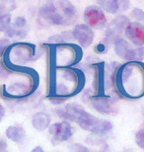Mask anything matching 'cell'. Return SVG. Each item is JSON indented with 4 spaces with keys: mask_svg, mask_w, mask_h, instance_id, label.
<instances>
[{
    "mask_svg": "<svg viewBox=\"0 0 144 152\" xmlns=\"http://www.w3.org/2000/svg\"><path fill=\"white\" fill-rule=\"evenodd\" d=\"M130 7V0H119L118 2V11L124 12L127 11Z\"/></svg>",
    "mask_w": 144,
    "mask_h": 152,
    "instance_id": "f1b7e54d",
    "label": "cell"
},
{
    "mask_svg": "<svg viewBox=\"0 0 144 152\" xmlns=\"http://www.w3.org/2000/svg\"><path fill=\"white\" fill-rule=\"evenodd\" d=\"M115 100L109 96H97L90 101L91 107L102 115H111L115 111L114 104Z\"/></svg>",
    "mask_w": 144,
    "mask_h": 152,
    "instance_id": "5bb4252c",
    "label": "cell"
},
{
    "mask_svg": "<svg viewBox=\"0 0 144 152\" xmlns=\"http://www.w3.org/2000/svg\"><path fill=\"white\" fill-rule=\"evenodd\" d=\"M72 36L74 41L78 42L81 48H89L94 42V31L87 24H77L72 30Z\"/></svg>",
    "mask_w": 144,
    "mask_h": 152,
    "instance_id": "8fae6325",
    "label": "cell"
},
{
    "mask_svg": "<svg viewBox=\"0 0 144 152\" xmlns=\"http://www.w3.org/2000/svg\"><path fill=\"white\" fill-rule=\"evenodd\" d=\"M42 151H44V148L41 145H38V146H36L35 148L32 149V152H42Z\"/></svg>",
    "mask_w": 144,
    "mask_h": 152,
    "instance_id": "1f68e13d",
    "label": "cell"
},
{
    "mask_svg": "<svg viewBox=\"0 0 144 152\" xmlns=\"http://www.w3.org/2000/svg\"><path fill=\"white\" fill-rule=\"evenodd\" d=\"M69 149L72 150V151H75V152H86L89 151V148L84 146L82 144H79V143H73L69 146Z\"/></svg>",
    "mask_w": 144,
    "mask_h": 152,
    "instance_id": "4316f807",
    "label": "cell"
},
{
    "mask_svg": "<svg viewBox=\"0 0 144 152\" xmlns=\"http://www.w3.org/2000/svg\"><path fill=\"white\" fill-rule=\"evenodd\" d=\"M130 21L125 15H118L110 23L107 27L105 36L103 39V44L109 48L110 45L114 44L116 38L121 37V35L124 32L125 27Z\"/></svg>",
    "mask_w": 144,
    "mask_h": 152,
    "instance_id": "52a82bcc",
    "label": "cell"
},
{
    "mask_svg": "<svg viewBox=\"0 0 144 152\" xmlns=\"http://www.w3.org/2000/svg\"><path fill=\"white\" fill-rule=\"evenodd\" d=\"M50 94L53 102L61 103L78 94L83 89L85 76L79 69L72 67H54L51 72Z\"/></svg>",
    "mask_w": 144,
    "mask_h": 152,
    "instance_id": "7a4b0ae2",
    "label": "cell"
},
{
    "mask_svg": "<svg viewBox=\"0 0 144 152\" xmlns=\"http://www.w3.org/2000/svg\"><path fill=\"white\" fill-rule=\"evenodd\" d=\"M118 92L127 99H139L144 96V63L131 60L118 66L115 74Z\"/></svg>",
    "mask_w": 144,
    "mask_h": 152,
    "instance_id": "6da1fadb",
    "label": "cell"
},
{
    "mask_svg": "<svg viewBox=\"0 0 144 152\" xmlns=\"http://www.w3.org/2000/svg\"><path fill=\"white\" fill-rule=\"evenodd\" d=\"M131 16L135 19L137 22L141 23L144 25V11L138 7H135L131 10Z\"/></svg>",
    "mask_w": 144,
    "mask_h": 152,
    "instance_id": "cb8c5ba5",
    "label": "cell"
},
{
    "mask_svg": "<svg viewBox=\"0 0 144 152\" xmlns=\"http://www.w3.org/2000/svg\"><path fill=\"white\" fill-rule=\"evenodd\" d=\"M48 133L51 135L53 145H58L61 142L68 141L73 136V129L69 121L63 120L58 123H54L48 126Z\"/></svg>",
    "mask_w": 144,
    "mask_h": 152,
    "instance_id": "ba28073f",
    "label": "cell"
},
{
    "mask_svg": "<svg viewBox=\"0 0 144 152\" xmlns=\"http://www.w3.org/2000/svg\"><path fill=\"white\" fill-rule=\"evenodd\" d=\"M134 140H135L136 145L141 149H144V127L138 129L134 136Z\"/></svg>",
    "mask_w": 144,
    "mask_h": 152,
    "instance_id": "603a6c76",
    "label": "cell"
},
{
    "mask_svg": "<svg viewBox=\"0 0 144 152\" xmlns=\"http://www.w3.org/2000/svg\"><path fill=\"white\" fill-rule=\"evenodd\" d=\"M53 63L54 67H71L81 60L82 51L80 45L69 42L54 44L53 47Z\"/></svg>",
    "mask_w": 144,
    "mask_h": 152,
    "instance_id": "5b68a950",
    "label": "cell"
},
{
    "mask_svg": "<svg viewBox=\"0 0 144 152\" xmlns=\"http://www.w3.org/2000/svg\"><path fill=\"white\" fill-rule=\"evenodd\" d=\"M57 5V7L60 9L62 14L68 20L69 24L71 25L77 19V10L74 4L70 0H53Z\"/></svg>",
    "mask_w": 144,
    "mask_h": 152,
    "instance_id": "9a60e30c",
    "label": "cell"
},
{
    "mask_svg": "<svg viewBox=\"0 0 144 152\" xmlns=\"http://www.w3.org/2000/svg\"><path fill=\"white\" fill-rule=\"evenodd\" d=\"M32 126L38 132H44L50 124V115L45 112H38L32 117Z\"/></svg>",
    "mask_w": 144,
    "mask_h": 152,
    "instance_id": "e0dca14e",
    "label": "cell"
},
{
    "mask_svg": "<svg viewBox=\"0 0 144 152\" xmlns=\"http://www.w3.org/2000/svg\"><path fill=\"white\" fill-rule=\"evenodd\" d=\"M13 71H11L3 61H0V79H6L11 75Z\"/></svg>",
    "mask_w": 144,
    "mask_h": 152,
    "instance_id": "484cf974",
    "label": "cell"
},
{
    "mask_svg": "<svg viewBox=\"0 0 144 152\" xmlns=\"http://www.w3.org/2000/svg\"><path fill=\"white\" fill-rule=\"evenodd\" d=\"M5 135L11 141L17 144H22L26 139V132L21 124H13L5 130Z\"/></svg>",
    "mask_w": 144,
    "mask_h": 152,
    "instance_id": "2e32d148",
    "label": "cell"
},
{
    "mask_svg": "<svg viewBox=\"0 0 144 152\" xmlns=\"http://www.w3.org/2000/svg\"><path fill=\"white\" fill-rule=\"evenodd\" d=\"M12 25L17 28H28V21L24 16H18L15 18Z\"/></svg>",
    "mask_w": 144,
    "mask_h": 152,
    "instance_id": "d4e9b609",
    "label": "cell"
},
{
    "mask_svg": "<svg viewBox=\"0 0 144 152\" xmlns=\"http://www.w3.org/2000/svg\"><path fill=\"white\" fill-rule=\"evenodd\" d=\"M9 45H10V42H9L8 38H0V57L3 56L5 50L7 48Z\"/></svg>",
    "mask_w": 144,
    "mask_h": 152,
    "instance_id": "83f0119b",
    "label": "cell"
},
{
    "mask_svg": "<svg viewBox=\"0 0 144 152\" xmlns=\"http://www.w3.org/2000/svg\"><path fill=\"white\" fill-rule=\"evenodd\" d=\"M124 35L131 44L136 47L144 45V25L134 21L129 22L124 29Z\"/></svg>",
    "mask_w": 144,
    "mask_h": 152,
    "instance_id": "7c38bea8",
    "label": "cell"
},
{
    "mask_svg": "<svg viewBox=\"0 0 144 152\" xmlns=\"http://www.w3.org/2000/svg\"><path fill=\"white\" fill-rule=\"evenodd\" d=\"M98 5L109 14H116L118 12L119 0H97Z\"/></svg>",
    "mask_w": 144,
    "mask_h": 152,
    "instance_id": "d6986e66",
    "label": "cell"
},
{
    "mask_svg": "<svg viewBox=\"0 0 144 152\" xmlns=\"http://www.w3.org/2000/svg\"><path fill=\"white\" fill-rule=\"evenodd\" d=\"M39 19L53 26H69L70 24L53 0H48L39 8Z\"/></svg>",
    "mask_w": 144,
    "mask_h": 152,
    "instance_id": "8992f818",
    "label": "cell"
},
{
    "mask_svg": "<svg viewBox=\"0 0 144 152\" xmlns=\"http://www.w3.org/2000/svg\"><path fill=\"white\" fill-rule=\"evenodd\" d=\"M5 113H6L5 108L3 107V105L0 103V121L3 120V118H4V115H5Z\"/></svg>",
    "mask_w": 144,
    "mask_h": 152,
    "instance_id": "4dcf8cb0",
    "label": "cell"
},
{
    "mask_svg": "<svg viewBox=\"0 0 144 152\" xmlns=\"http://www.w3.org/2000/svg\"><path fill=\"white\" fill-rule=\"evenodd\" d=\"M28 31L29 28H17L11 23V25L8 27L4 33L5 37L8 39H24L28 34Z\"/></svg>",
    "mask_w": 144,
    "mask_h": 152,
    "instance_id": "ac0fdd59",
    "label": "cell"
},
{
    "mask_svg": "<svg viewBox=\"0 0 144 152\" xmlns=\"http://www.w3.org/2000/svg\"><path fill=\"white\" fill-rule=\"evenodd\" d=\"M34 84L25 83V82L17 81L10 85H3L2 94L4 97L11 99H23L29 96L34 90Z\"/></svg>",
    "mask_w": 144,
    "mask_h": 152,
    "instance_id": "30bf717a",
    "label": "cell"
},
{
    "mask_svg": "<svg viewBox=\"0 0 144 152\" xmlns=\"http://www.w3.org/2000/svg\"><path fill=\"white\" fill-rule=\"evenodd\" d=\"M83 18L85 24L90 26L92 29L102 30L107 27V16L105 11L99 5H90L85 8Z\"/></svg>",
    "mask_w": 144,
    "mask_h": 152,
    "instance_id": "9c48e42d",
    "label": "cell"
},
{
    "mask_svg": "<svg viewBox=\"0 0 144 152\" xmlns=\"http://www.w3.org/2000/svg\"><path fill=\"white\" fill-rule=\"evenodd\" d=\"M113 45H114L115 53L118 57L126 60V61L135 60V56H136L135 48L131 47L129 42L125 41L124 38L121 37L116 38Z\"/></svg>",
    "mask_w": 144,
    "mask_h": 152,
    "instance_id": "4fadbf2b",
    "label": "cell"
},
{
    "mask_svg": "<svg viewBox=\"0 0 144 152\" xmlns=\"http://www.w3.org/2000/svg\"><path fill=\"white\" fill-rule=\"evenodd\" d=\"M12 23V18L9 12L0 14V33L5 32Z\"/></svg>",
    "mask_w": 144,
    "mask_h": 152,
    "instance_id": "44dd1931",
    "label": "cell"
},
{
    "mask_svg": "<svg viewBox=\"0 0 144 152\" xmlns=\"http://www.w3.org/2000/svg\"><path fill=\"white\" fill-rule=\"evenodd\" d=\"M16 7L14 0H0V14L14 10Z\"/></svg>",
    "mask_w": 144,
    "mask_h": 152,
    "instance_id": "7402d4cb",
    "label": "cell"
},
{
    "mask_svg": "<svg viewBox=\"0 0 144 152\" xmlns=\"http://www.w3.org/2000/svg\"><path fill=\"white\" fill-rule=\"evenodd\" d=\"M56 114L61 120L74 121L83 130L93 133L94 135H107L114 127L111 121L95 117L77 103H69L63 108L56 109Z\"/></svg>",
    "mask_w": 144,
    "mask_h": 152,
    "instance_id": "3957f363",
    "label": "cell"
},
{
    "mask_svg": "<svg viewBox=\"0 0 144 152\" xmlns=\"http://www.w3.org/2000/svg\"><path fill=\"white\" fill-rule=\"evenodd\" d=\"M73 39L72 32H63L59 33V34H56L51 36L48 39V44H62V42H71Z\"/></svg>",
    "mask_w": 144,
    "mask_h": 152,
    "instance_id": "ffe728a7",
    "label": "cell"
},
{
    "mask_svg": "<svg viewBox=\"0 0 144 152\" xmlns=\"http://www.w3.org/2000/svg\"><path fill=\"white\" fill-rule=\"evenodd\" d=\"M6 149H7V142L0 139V151H5Z\"/></svg>",
    "mask_w": 144,
    "mask_h": 152,
    "instance_id": "f546056e",
    "label": "cell"
},
{
    "mask_svg": "<svg viewBox=\"0 0 144 152\" xmlns=\"http://www.w3.org/2000/svg\"><path fill=\"white\" fill-rule=\"evenodd\" d=\"M2 56V61L11 71H18L26 70V68L23 69L24 66L39 56L34 45L17 42L9 45Z\"/></svg>",
    "mask_w": 144,
    "mask_h": 152,
    "instance_id": "277c9868",
    "label": "cell"
}]
</instances>
